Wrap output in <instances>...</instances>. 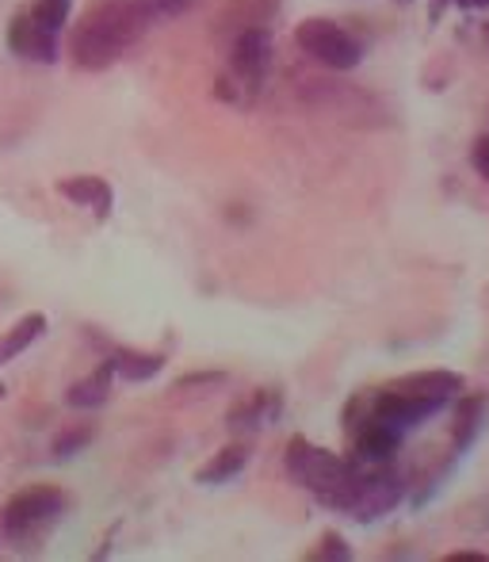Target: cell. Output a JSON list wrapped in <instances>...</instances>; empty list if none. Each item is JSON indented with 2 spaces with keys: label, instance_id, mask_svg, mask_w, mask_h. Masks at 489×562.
I'll use <instances>...</instances> for the list:
<instances>
[{
  "label": "cell",
  "instance_id": "obj_19",
  "mask_svg": "<svg viewBox=\"0 0 489 562\" xmlns=\"http://www.w3.org/2000/svg\"><path fill=\"white\" fill-rule=\"evenodd\" d=\"M46 329V318L43 314H27V318L15 322L8 334H0V368H4L8 360H15L20 352H27L31 340H35L38 334Z\"/></svg>",
  "mask_w": 489,
  "mask_h": 562
},
{
  "label": "cell",
  "instance_id": "obj_3",
  "mask_svg": "<svg viewBox=\"0 0 489 562\" xmlns=\"http://www.w3.org/2000/svg\"><path fill=\"white\" fill-rule=\"evenodd\" d=\"M272 69V31L268 27H244L234 35L230 46V69L218 77V97L249 104L268 81Z\"/></svg>",
  "mask_w": 489,
  "mask_h": 562
},
{
  "label": "cell",
  "instance_id": "obj_1",
  "mask_svg": "<svg viewBox=\"0 0 489 562\" xmlns=\"http://www.w3.org/2000/svg\"><path fill=\"white\" fill-rule=\"evenodd\" d=\"M153 8L146 0H96L69 35V58L89 74L115 66L153 23Z\"/></svg>",
  "mask_w": 489,
  "mask_h": 562
},
{
  "label": "cell",
  "instance_id": "obj_18",
  "mask_svg": "<svg viewBox=\"0 0 489 562\" xmlns=\"http://www.w3.org/2000/svg\"><path fill=\"white\" fill-rule=\"evenodd\" d=\"M112 371L123 379V383H146V379L161 375L164 368V356L157 352H134V348H120V352L107 356Z\"/></svg>",
  "mask_w": 489,
  "mask_h": 562
},
{
  "label": "cell",
  "instance_id": "obj_13",
  "mask_svg": "<svg viewBox=\"0 0 489 562\" xmlns=\"http://www.w3.org/2000/svg\"><path fill=\"white\" fill-rule=\"evenodd\" d=\"M58 192L66 200L81 203V207H92V215L104 223L112 215V203H115V192L104 177H69V180H58Z\"/></svg>",
  "mask_w": 489,
  "mask_h": 562
},
{
  "label": "cell",
  "instance_id": "obj_25",
  "mask_svg": "<svg viewBox=\"0 0 489 562\" xmlns=\"http://www.w3.org/2000/svg\"><path fill=\"white\" fill-rule=\"evenodd\" d=\"M470 161H475L478 177L489 180V134H482V138L475 142V149H470Z\"/></svg>",
  "mask_w": 489,
  "mask_h": 562
},
{
  "label": "cell",
  "instance_id": "obj_12",
  "mask_svg": "<svg viewBox=\"0 0 489 562\" xmlns=\"http://www.w3.org/2000/svg\"><path fill=\"white\" fill-rule=\"evenodd\" d=\"M352 432H356V463H390L401 445V432H394L383 422H371V417H364Z\"/></svg>",
  "mask_w": 489,
  "mask_h": 562
},
{
  "label": "cell",
  "instance_id": "obj_28",
  "mask_svg": "<svg viewBox=\"0 0 489 562\" xmlns=\"http://www.w3.org/2000/svg\"><path fill=\"white\" fill-rule=\"evenodd\" d=\"M0 398H4V386H0Z\"/></svg>",
  "mask_w": 489,
  "mask_h": 562
},
{
  "label": "cell",
  "instance_id": "obj_20",
  "mask_svg": "<svg viewBox=\"0 0 489 562\" xmlns=\"http://www.w3.org/2000/svg\"><path fill=\"white\" fill-rule=\"evenodd\" d=\"M69 8H73V0H38V4L31 8V20H35L38 27L58 35V31L69 23Z\"/></svg>",
  "mask_w": 489,
  "mask_h": 562
},
{
  "label": "cell",
  "instance_id": "obj_9",
  "mask_svg": "<svg viewBox=\"0 0 489 562\" xmlns=\"http://www.w3.org/2000/svg\"><path fill=\"white\" fill-rule=\"evenodd\" d=\"M8 46L27 61H43V66L58 61V35L38 27V23L31 20V12L12 20V27H8Z\"/></svg>",
  "mask_w": 489,
  "mask_h": 562
},
{
  "label": "cell",
  "instance_id": "obj_6",
  "mask_svg": "<svg viewBox=\"0 0 489 562\" xmlns=\"http://www.w3.org/2000/svg\"><path fill=\"white\" fill-rule=\"evenodd\" d=\"M69 497L58 486H31L20 490L12 502L4 505V532L15 543H31L66 513Z\"/></svg>",
  "mask_w": 489,
  "mask_h": 562
},
{
  "label": "cell",
  "instance_id": "obj_8",
  "mask_svg": "<svg viewBox=\"0 0 489 562\" xmlns=\"http://www.w3.org/2000/svg\"><path fill=\"white\" fill-rule=\"evenodd\" d=\"M444 406H447V402L413 398V394H401V391H390V386H386V391H378L375 398L367 402V417H371V422L390 425L394 432H401V437H406L409 429H417L421 422L436 417Z\"/></svg>",
  "mask_w": 489,
  "mask_h": 562
},
{
  "label": "cell",
  "instance_id": "obj_27",
  "mask_svg": "<svg viewBox=\"0 0 489 562\" xmlns=\"http://www.w3.org/2000/svg\"><path fill=\"white\" fill-rule=\"evenodd\" d=\"M463 4H475V8H489V0H463Z\"/></svg>",
  "mask_w": 489,
  "mask_h": 562
},
{
  "label": "cell",
  "instance_id": "obj_10",
  "mask_svg": "<svg viewBox=\"0 0 489 562\" xmlns=\"http://www.w3.org/2000/svg\"><path fill=\"white\" fill-rule=\"evenodd\" d=\"M390 391L413 394V398L452 402L467 391V379L459 371H413V375H401L398 383H390Z\"/></svg>",
  "mask_w": 489,
  "mask_h": 562
},
{
  "label": "cell",
  "instance_id": "obj_11",
  "mask_svg": "<svg viewBox=\"0 0 489 562\" xmlns=\"http://www.w3.org/2000/svg\"><path fill=\"white\" fill-rule=\"evenodd\" d=\"M283 409V394L280 391H252L249 398H241L230 409V429L234 432H257L268 422H275Z\"/></svg>",
  "mask_w": 489,
  "mask_h": 562
},
{
  "label": "cell",
  "instance_id": "obj_5",
  "mask_svg": "<svg viewBox=\"0 0 489 562\" xmlns=\"http://www.w3.org/2000/svg\"><path fill=\"white\" fill-rule=\"evenodd\" d=\"M295 43H298V50L310 54L318 66L337 69V74H349V69H356L360 61H364L360 38L352 35L349 27H341V23H333V20H321V15L298 23Z\"/></svg>",
  "mask_w": 489,
  "mask_h": 562
},
{
  "label": "cell",
  "instance_id": "obj_7",
  "mask_svg": "<svg viewBox=\"0 0 489 562\" xmlns=\"http://www.w3.org/2000/svg\"><path fill=\"white\" fill-rule=\"evenodd\" d=\"M303 100L318 112H329L344 123H356V126H378L386 123V112L371 92L356 89V85H344V81H326V77H314V81H303Z\"/></svg>",
  "mask_w": 489,
  "mask_h": 562
},
{
  "label": "cell",
  "instance_id": "obj_22",
  "mask_svg": "<svg viewBox=\"0 0 489 562\" xmlns=\"http://www.w3.org/2000/svg\"><path fill=\"white\" fill-rule=\"evenodd\" d=\"M92 437H96V429H92V425H77V429H66L58 440H54V456H58V459L77 456L81 448L92 445Z\"/></svg>",
  "mask_w": 489,
  "mask_h": 562
},
{
  "label": "cell",
  "instance_id": "obj_24",
  "mask_svg": "<svg viewBox=\"0 0 489 562\" xmlns=\"http://www.w3.org/2000/svg\"><path fill=\"white\" fill-rule=\"evenodd\" d=\"M149 8H153V15H164V20H177V15L192 12L200 0H146Z\"/></svg>",
  "mask_w": 489,
  "mask_h": 562
},
{
  "label": "cell",
  "instance_id": "obj_23",
  "mask_svg": "<svg viewBox=\"0 0 489 562\" xmlns=\"http://www.w3.org/2000/svg\"><path fill=\"white\" fill-rule=\"evenodd\" d=\"M310 559H341L344 562V559H352V548L337 532H326L321 536V548H314Z\"/></svg>",
  "mask_w": 489,
  "mask_h": 562
},
{
  "label": "cell",
  "instance_id": "obj_26",
  "mask_svg": "<svg viewBox=\"0 0 489 562\" xmlns=\"http://www.w3.org/2000/svg\"><path fill=\"white\" fill-rule=\"evenodd\" d=\"M447 562H489V555H478V551H452Z\"/></svg>",
  "mask_w": 489,
  "mask_h": 562
},
{
  "label": "cell",
  "instance_id": "obj_15",
  "mask_svg": "<svg viewBox=\"0 0 489 562\" xmlns=\"http://www.w3.org/2000/svg\"><path fill=\"white\" fill-rule=\"evenodd\" d=\"M249 456H252L249 445H226L195 471V482H200V486H223V482L238 479L244 467H249Z\"/></svg>",
  "mask_w": 489,
  "mask_h": 562
},
{
  "label": "cell",
  "instance_id": "obj_14",
  "mask_svg": "<svg viewBox=\"0 0 489 562\" xmlns=\"http://www.w3.org/2000/svg\"><path fill=\"white\" fill-rule=\"evenodd\" d=\"M486 409H489V398H482V394H459V406H455V429H452L455 456H463V451L478 440V432H482V425H486Z\"/></svg>",
  "mask_w": 489,
  "mask_h": 562
},
{
  "label": "cell",
  "instance_id": "obj_16",
  "mask_svg": "<svg viewBox=\"0 0 489 562\" xmlns=\"http://www.w3.org/2000/svg\"><path fill=\"white\" fill-rule=\"evenodd\" d=\"M112 379H115V371H112V363H100L96 371H92L89 379H81V383H73L66 391V402L73 409H100L107 398H112Z\"/></svg>",
  "mask_w": 489,
  "mask_h": 562
},
{
  "label": "cell",
  "instance_id": "obj_2",
  "mask_svg": "<svg viewBox=\"0 0 489 562\" xmlns=\"http://www.w3.org/2000/svg\"><path fill=\"white\" fill-rule=\"evenodd\" d=\"M287 474H291V482H298L303 490H310L321 505L344 513L349 494H352V474H356V463H352V459H341L337 451L310 445L306 437H291Z\"/></svg>",
  "mask_w": 489,
  "mask_h": 562
},
{
  "label": "cell",
  "instance_id": "obj_17",
  "mask_svg": "<svg viewBox=\"0 0 489 562\" xmlns=\"http://www.w3.org/2000/svg\"><path fill=\"white\" fill-rule=\"evenodd\" d=\"M275 0H230L226 12L218 15V27L223 31H244V27H268V20L275 15Z\"/></svg>",
  "mask_w": 489,
  "mask_h": 562
},
{
  "label": "cell",
  "instance_id": "obj_21",
  "mask_svg": "<svg viewBox=\"0 0 489 562\" xmlns=\"http://www.w3.org/2000/svg\"><path fill=\"white\" fill-rule=\"evenodd\" d=\"M223 383H226V371H192V375H180L172 383V394H207Z\"/></svg>",
  "mask_w": 489,
  "mask_h": 562
},
{
  "label": "cell",
  "instance_id": "obj_4",
  "mask_svg": "<svg viewBox=\"0 0 489 562\" xmlns=\"http://www.w3.org/2000/svg\"><path fill=\"white\" fill-rule=\"evenodd\" d=\"M356 463V459H352ZM401 494H406V482L394 471L390 463H356V474H352V494H349V513L360 525H371V520H383L386 513L398 509Z\"/></svg>",
  "mask_w": 489,
  "mask_h": 562
}]
</instances>
